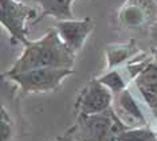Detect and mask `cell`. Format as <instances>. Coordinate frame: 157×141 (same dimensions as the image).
<instances>
[{
  "instance_id": "cell-4",
  "label": "cell",
  "mask_w": 157,
  "mask_h": 141,
  "mask_svg": "<svg viewBox=\"0 0 157 141\" xmlns=\"http://www.w3.org/2000/svg\"><path fill=\"white\" fill-rule=\"evenodd\" d=\"M35 15L33 7L19 0H0V22L8 31L12 41L26 46L28 39L27 20Z\"/></svg>"
},
{
  "instance_id": "cell-5",
  "label": "cell",
  "mask_w": 157,
  "mask_h": 141,
  "mask_svg": "<svg viewBox=\"0 0 157 141\" xmlns=\"http://www.w3.org/2000/svg\"><path fill=\"white\" fill-rule=\"evenodd\" d=\"M114 94L99 79H90L77 100L78 114H97L109 110L113 106Z\"/></svg>"
},
{
  "instance_id": "cell-14",
  "label": "cell",
  "mask_w": 157,
  "mask_h": 141,
  "mask_svg": "<svg viewBox=\"0 0 157 141\" xmlns=\"http://www.w3.org/2000/svg\"><path fill=\"white\" fill-rule=\"evenodd\" d=\"M12 139V124L10 121L8 113L2 106L0 113V141H11Z\"/></svg>"
},
{
  "instance_id": "cell-8",
  "label": "cell",
  "mask_w": 157,
  "mask_h": 141,
  "mask_svg": "<svg viewBox=\"0 0 157 141\" xmlns=\"http://www.w3.org/2000/svg\"><path fill=\"white\" fill-rule=\"evenodd\" d=\"M134 82L149 109L157 116V63L155 61L146 65Z\"/></svg>"
},
{
  "instance_id": "cell-2",
  "label": "cell",
  "mask_w": 157,
  "mask_h": 141,
  "mask_svg": "<svg viewBox=\"0 0 157 141\" xmlns=\"http://www.w3.org/2000/svg\"><path fill=\"white\" fill-rule=\"evenodd\" d=\"M128 126L110 108L97 114H78L75 125L69 131L74 141H120Z\"/></svg>"
},
{
  "instance_id": "cell-18",
  "label": "cell",
  "mask_w": 157,
  "mask_h": 141,
  "mask_svg": "<svg viewBox=\"0 0 157 141\" xmlns=\"http://www.w3.org/2000/svg\"><path fill=\"white\" fill-rule=\"evenodd\" d=\"M19 2H23V0H19Z\"/></svg>"
},
{
  "instance_id": "cell-3",
  "label": "cell",
  "mask_w": 157,
  "mask_h": 141,
  "mask_svg": "<svg viewBox=\"0 0 157 141\" xmlns=\"http://www.w3.org/2000/svg\"><path fill=\"white\" fill-rule=\"evenodd\" d=\"M71 74H74L73 69L43 67L20 71V73L10 75H3V77L15 82L26 93H46L59 89L65 78Z\"/></svg>"
},
{
  "instance_id": "cell-12",
  "label": "cell",
  "mask_w": 157,
  "mask_h": 141,
  "mask_svg": "<svg viewBox=\"0 0 157 141\" xmlns=\"http://www.w3.org/2000/svg\"><path fill=\"white\" fill-rule=\"evenodd\" d=\"M120 141H157V135L148 125L138 128H126L121 133Z\"/></svg>"
},
{
  "instance_id": "cell-17",
  "label": "cell",
  "mask_w": 157,
  "mask_h": 141,
  "mask_svg": "<svg viewBox=\"0 0 157 141\" xmlns=\"http://www.w3.org/2000/svg\"><path fill=\"white\" fill-rule=\"evenodd\" d=\"M52 141H58V140H52Z\"/></svg>"
},
{
  "instance_id": "cell-13",
  "label": "cell",
  "mask_w": 157,
  "mask_h": 141,
  "mask_svg": "<svg viewBox=\"0 0 157 141\" xmlns=\"http://www.w3.org/2000/svg\"><path fill=\"white\" fill-rule=\"evenodd\" d=\"M98 79H99V82H102L103 85L108 86V88L112 90L114 96L121 93L122 90H125L126 89V85H128V81L122 77V74H121L117 69L116 70H114V69H110L108 73L101 75Z\"/></svg>"
},
{
  "instance_id": "cell-16",
  "label": "cell",
  "mask_w": 157,
  "mask_h": 141,
  "mask_svg": "<svg viewBox=\"0 0 157 141\" xmlns=\"http://www.w3.org/2000/svg\"><path fill=\"white\" fill-rule=\"evenodd\" d=\"M155 62L157 63V49H156V53H155Z\"/></svg>"
},
{
  "instance_id": "cell-6",
  "label": "cell",
  "mask_w": 157,
  "mask_h": 141,
  "mask_svg": "<svg viewBox=\"0 0 157 141\" xmlns=\"http://www.w3.org/2000/svg\"><path fill=\"white\" fill-rule=\"evenodd\" d=\"M60 39L71 51L78 53L85 45L89 35L94 30V19L90 16L85 19H65L58 20L55 24Z\"/></svg>"
},
{
  "instance_id": "cell-9",
  "label": "cell",
  "mask_w": 157,
  "mask_h": 141,
  "mask_svg": "<svg viewBox=\"0 0 157 141\" xmlns=\"http://www.w3.org/2000/svg\"><path fill=\"white\" fill-rule=\"evenodd\" d=\"M31 3H36L40 6L42 14L40 16L34 20V23H38L44 16H52L58 20L65 19H74L71 6L75 0H28Z\"/></svg>"
},
{
  "instance_id": "cell-15",
  "label": "cell",
  "mask_w": 157,
  "mask_h": 141,
  "mask_svg": "<svg viewBox=\"0 0 157 141\" xmlns=\"http://www.w3.org/2000/svg\"><path fill=\"white\" fill-rule=\"evenodd\" d=\"M58 141H74L73 137H71V135L69 132H66L65 135H62L60 137H58Z\"/></svg>"
},
{
  "instance_id": "cell-1",
  "label": "cell",
  "mask_w": 157,
  "mask_h": 141,
  "mask_svg": "<svg viewBox=\"0 0 157 141\" xmlns=\"http://www.w3.org/2000/svg\"><path fill=\"white\" fill-rule=\"evenodd\" d=\"M75 53L65 45L55 28L48 30L40 39L30 41L24 46L23 53L3 75H10L33 69L55 67L73 69Z\"/></svg>"
},
{
  "instance_id": "cell-10",
  "label": "cell",
  "mask_w": 157,
  "mask_h": 141,
  "mask_svg": "<svg viewBox=\"0 0 157 141\" xmlns=\"http://www.w3.org/2000/svg\"><path fill=\"white\" fill-rule=\"evenodd\" d=\"M145 20V11L140 4H125L120 11L121 24L128 28H136L141 26Z\"/></svg>"
},
{
  "instance_id": "cell-11",
  "label": "cell",
  "mask_w": 157,
  "mask_h": 141,
  "mask_svg": "<svg viewBox=\"0 0 157 141\" xmlns=\"http://www.w3.org/2000/svg\"><path fill=\"white\" fill-rule=\"evenodd\" d=\"M133 49L130 45H113L106 50V59H108V69H114L121 63L126 62L133 57Z\"/></svg>"
},
{
  "instance_id": "cell-7",
  "label": "cell",
  "mask_w": 157,
  "mask_h": 141,
  "mask_svg": "<svg viewBox=\"0 0 157 141\" xmlns=\"http://www.w3.org/2000/svg\"><path fill=\"white\" fill-rule=\"evenodd\" d=\"M113 110L118 116V118L128 128H138L148 125L146 117L138 106L137 101L128 89L114 96Z\"/></svg>"
}]
</instances>
